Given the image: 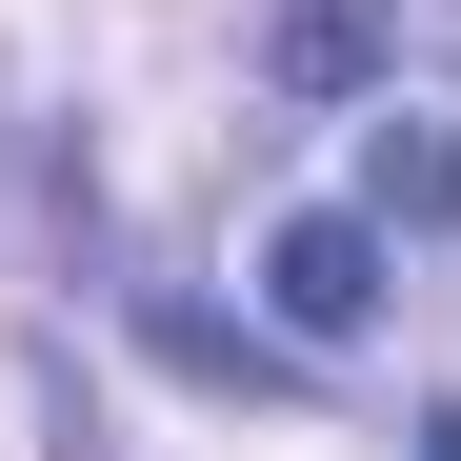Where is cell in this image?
Instances as JSON below:
<instances>
[{
    "instance_id": "obj_1",
    "label": "cell",
    "mask_w": 461,
    "mask_h": 461,
    "mask_svg": "<svg viewBox=\"0 0 461 461\" xmlns=\"http://www.w3.org/2000/svg\"><path fill=\"white\" fill-rule=\"evenodd\" d=\"M241 281H261V321H281L301 361H341V341L381 321V221H361V201H281Z\"/></svg>"
},
{
    "instance_id": "obj_2",
    "label": "cell",
    "mask_w": 461,
    "mask_h": 461,
    "mask_svg": "<svg viewBox=\"0 0 461 461\" xmlns=\"http://www.w3.org/2000/svg\"><path fill=\"white\" fill-rule=\"evenodd\" d=\"M121 321H140L161 381H201V402H281V381H301L281 321H221V301H181V281H121Z\"/></svg>"
},
{
    "instance_id": "obj_3",
    "label": "cell",
    "mask_w": 461,
    "mask_h": 461,
    "mask_svg": "<svg viewBox=\"0 0 461 461\" xmlns=\"http://www.w3.org/2000/svg\"><path fill=\"white\" fill-rule=\"evenodd\" d=\"M361 221H381V241H461V121H402V101H381L361 121Z\"/></svg>"
},
{
    "instance_id": "obj_4",
    "label": "cell",
    "mask_w": 461,
    "mask_h": 461,
    "mask_svg": "<svg viewBox=\"0 0 461 461\" xmlns=\"http://www.w3.org/2000/svg\"><path fill=\"white\" fill-rule=\"evenodd\" d=\"M281 81L301 101H381V0H281Z\"/></svg>"
},
{
    "instance_id": "obj_5",
    "label": "cell",
    "mask_w": 461,
    "mask_h": 461,
    "mask_svg": "<svg viewBox=\"0 0 461 461\" xmlns=\"http://www.w3.org/2000/svg\"><path fill=\"white\" fill-rule=\"evenodd\" d=\"M402 461H461V402H441V421H421V441H402Z\"/></svg>"
}]
</instances>
